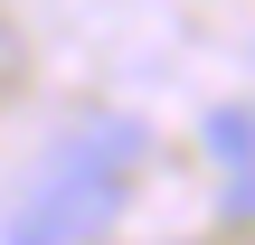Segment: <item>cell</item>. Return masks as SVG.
Returning <instances> with one entry per match:
<instances>
[{"instance_id": "2", "label": "cell", "mask_w": 255, "mask_h": 245, "mask_svg": "<svg viewBox=\"0 0 255 245\" xmlns=\"http://www.w3.org/2000/svg\"><path fill=\"white\" fill-rule=\"evenodd\" d=\"M142 161V123H123V113H85L57 151H47V170H104V179H123Z\"/></svg>"}, {"instance_id": "1", "label": "cell", "mask_w": 255, "mask_h": 245, "mask_svg": "<svg viewBox=\"0 0 255 245\" xmlns=\"http://www.w3.org/2000/svg\"><path fill=\"white\" fill-rule=\"evenodd\" d=\"M114 217H123V179H104V170H47V189H28L0 217V245H95Z\"/></svg>"}, {"instance_id": "3", "label": "cell", "mask_w": 255, "mask_h": 245, "mask_svg": "<svg viewBox=\"0 0 255 245\" xmlns=\"http://www.w3.org/2000/svg\"><path fill=\"white\" fill-rule=\"evenodd\" d=\"M208 151H218L227 170H255V113L246 104H218V113H208Z\"/></svg>"}]
</instances>
